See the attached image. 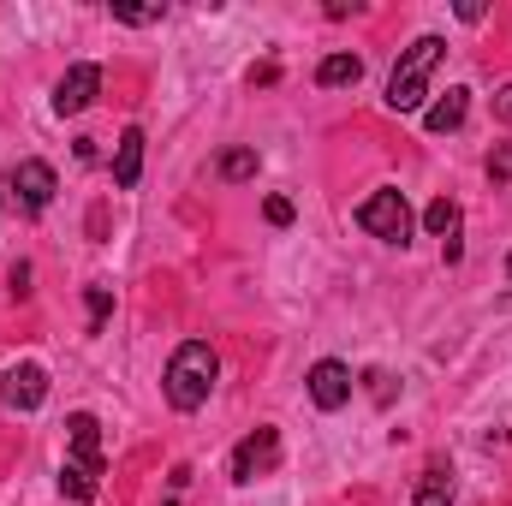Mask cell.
Segmentation results:
<instances>
[{"instance_id": "cell-1", "label": "cell", "mask_w": 512, "mask_h": 506, "mask_svg": "<svg viewBox=\"0 0 512 506\" xmlns=\"http://www.w3.org/2000/svg\"><path fill=\"white\" fill-rule=\"evenodd\" d=\"M215 376H221V358H215V346L209 340H185L173 358H167V405L173 411H197V405H209V393H215Z\"/></svg>"}, {"instance_id": "cell-2", "label": "cell", "mask_w": 512, "mask_h": 506, "mask_svg": "<svg viewBox=\"0 0 512 506\" xmlns=\"http://www.w3.org/2000/svg\"><path fill=\"white\" fill-rule=\"evenodd\" d=\"M441 60H447V42H441V36H417V42L399 54L393 78H387V108H393V114H417Z\"/></svg>"}, {"instance_id": "cell-3", "label": "cell", "mask_w": 512, "mask_h": 506, "mask_svg": "<svg viewBox=\"0 0 512 506\" xmlns=\"http://www.w3.org/2000/svg\"><path fill=\"white\" fill-rule=\"evenodd\" d=\"M358 227L370 239H382V245H411V203H405V191H370L358 203Z\"/></svg>"}, {"instance_id": "cell-4", "label": "cell", "mask_w": 512, "mask_h": 506, "mask_svg": "<svg viewBox=\"0 0 512 506\" xmlns=\"http://www.w3.org/2000/svg\"><path fill=\"white\" fill-rule=\"evenodd\" d=\"M6 209H18V215H42L48 203H54V191H60V179H54V167L48 161H18L12 173H6Z\"/></svg>"}, {"instance_id": "cell-5", "label": "cell", "mask_w": 512, "mask_h": 506, "mask_svg": "<svg viewBox=\"0 0 512 506\" xmlns=\"http://www.w3.org/2000/svg\"><path fill=\"white\" fill-rule=\"evenodd\" d=\"M280 465V429H251L239 447H233V483H256V477H268Z\"/></svg>"}, {"instance_id": "cell-6", "label": "cell", "mask_w": 512, "mask_h": 506, "mask_svg": "<svg viewBox=\"0 0 512 506\" xmlns=\"http://www.w3.org/2000/svg\"><path fill=\"white\" fill-rule=\"evenodd\" d=\"M96 96H102V66L78 60V66H66V78L54 84V114H60V120H66V114H84Z\"/></svg>"}, {"instance_id": "cell-7", "label": "cell", "mask_w": 512, "mask_h": 506, "mask_svg": "<svg viewBox=\"0 0 512 506\" xmlns=\"http://www.w3.org/2000/svg\"><path fill=\"white\" fill-rule=\"evenodd\" d=\"M42 399H48V370L42 364H12L0 376V405L6 411H36Z\"/></svg>"}, {"instance_id": "cell-8", "label": "cell", "mask_w": 512, "mask_h": 506, "mask_svg": "<svg viewBox=\"0 0 512 506\" xmlns=\"http://www.w3.org/2000/svg\"><path fill=\"white\" fill-rule=\"evenodd\" d=\"M304 387H310V399H316L322 411H340V405L352 399V370H346L340 358H322V364L304 376Z\"/></svg>"}, {"instance_id": "cell-9", "label": "cell", "mask_w": 512, "mask_h": 506, "mask_svg": "<svg viewBox=\"0 0 512 506\" xmlns=\"http://www.w3.org/2000/svg\"><path fill=\"white\" fill-rule=\"evenodd\" d=\"M66 441H72V459H78V465H96V471H102V423H96L90 411H72V417H66Z\"/></svg>"}, {"instance_id": "cell-10", "label": "cell", "mask_w": 512, "mask_h": 506, "mask_svg": "<svg viewBox=\"0 0 512 506\" xmlns=\"http://www.w3.org/2000/svg\"><path fill=\"white\" fill-rule=\"evenodd\" d=\"M137 179H143V131L126 126V131H120V143H114V185L131 191Z\"/></svg>"}, {"instance_id": "cell-11", "label": "cell", "mask_w": 512, "mask_h": 506, "mask_svg": "<svg viewBox=\"0 0 512 506\" xmlns=\"http://www.w3.org/2000/svg\"><path fill=\"white\" fill-rule=\"evenodd\" d=\"M465 114H471V90H447V96L423 114V126L441 137V131H459V126H465Z\"/></svg>"}, {"instance_id": "cell-12", "label": "cell", "mask_w": 512, "mask_h": 506, "mask_svg": "<svg viewBox=\"0 0 512 506\" xmlns=\"http://www.w3.org/2000/svg\"><path fill=\"white\" fill-rule=\"evenodd\" d=\"M364 78V60L358 54H328L322 66H316V84L322 90H346V84H358Z\"/></svg>"}, {"instance_id": "cell-13", "label": "cell", "mask_w": 512, "mask_h": 506, "mask_svg": "<svg viewBox=\"0 0 512 506\" xmlns=\"http://www.w3.org/2000/svg\"><path fill=\"white\" fill-rule=\"evenodd\" d=\"M96 477H102L96 465L66 459V465H60V495H66V501H96Z\"/></svg>"}, {"instance_id": "cell-14", "label": "cell", "mask_w": 512, "mask_h": 506, "mask_svg": "<svg viewBox=\"0 0 512 506\" xmlns=\"http://www.w3.org/2000/svg\"><path fill=\"white\" fill-rule=\"evenodd\" d=\"M411 506H453V471L429 465V471L417 477V495H411Z\"/></svg>"}, {"instance_id": "cell-15", "label": "cell", "mask_w": 512, "mask_h": 506, "mask_svg": "<svg viewBox=\"0 0 512 506\" xmlns=\"http://www.w3.org/2000/svg\"><path fill=\"white\" fill-rule=\"evenodd\" d=\"M423 227H429L435 239L453 245V239H459V203H453V197H435V203L423 209Z\"/></svg>"}, {"instance_id": "cell-16", "label": "cell", "mask_w": 512, "mask_h": 506, "mask_svg": "<svg viewBox=\"0 0 512 506\" xmlns=\"http://www.w3.org/2000/svg\"><path fill=\"white\" fill-rule=\"evenodd\" d=\"M215 173H221L227 185H245V179H256V149H227V155L215 161Z\"/></svg>"}, {"instance_id": "cell-17", "label": "cell", "mask_w": 512, "mask_h": 506, "mask_svg": "<svg viewBox=\"0 0 512 506\" xmlns=\"http://www.w3.org/2000/svg\"><path fill=\"white\" fill-rule=\"evenodd\" d=\"M108 310H114V292H108V286H90V334H102Z\"/></svg>"}, {"instance_id": "cell-18", "label": "cell", "mask_w": 512, "mask_h": 506, "mask_svg": "<svg viewBox=\"0 0 512 506\" xmlns=\"http://www.w3.org/2000/svg\"><path fill=\"white\" fill-rule=\"evenodd\" d=\"M489 179H495V185H507L512 179V143H501V149L489 155Z\"/></svg>"}, {"instance_id": "cell-19", "label": "cell", "mask_w": 512, "mask_h": 506, "mask_svg": "<svg viewBox=\"0 0 512 506\" xmlns=\"http://www.w3.org/2000/svg\"><path fill=\"white\" fill-rule=\"evenodd\" d=\"M114 18H120V24H155L161 6H114Z\"/></svg>"}, {"instance_id": "cell-20", "label": "cell", "mask_w": 512, "mask_h": 506, "mask_svg": "<svg viewBox=\"0 0 512 506\" xmlns=\"http://www.w3.org/2000/svg\"><path fill=\"white\" fill-rule=\"evenodd\" d=\"M262 215H268L274 227H286V221H292V203H286V197H268V203H262Z\"/></svg>"}, {"instance_id": "cell-21", "label": "cell", "mask_w": 512, "mask_h": 506, "mask_svg": "<svg viewBox=\"0 0 512 506\" xmlns=\"http://www.w3.org/2000/svg\"><path fill=\"white\" fill-rule=\"evenodd\" d=\"M370 393H376V399H393V376H387V370H370Z\"/></svg>"}, {"instance_id": "cell-22", "label": "cell", "mask_w": 512, "mask_h": 506, "mask_svg": "<svg viewBox=\"0 0 512 506\" xmlns=\"http://www.w3.org/2000/svg\"><path fill=\"white\" fill-rule=\"evenodd\" d=\"M495 114H501V120H512V84H501V96H495Z\"/></svg>"}, {"instance_id": "cell-23", "label": "cell", "mask_w": 512, "mask_h": 506, "mask_svg": "<svg viewBox=\"0 0 512 506\" xmlns=\"http://www.w3.org/2000/svg\"><path fill=\"white\" fill-rule=\"evenodd\" d=\"M507 274H512V251H507Z\"/></svg>"}]
</instances>
